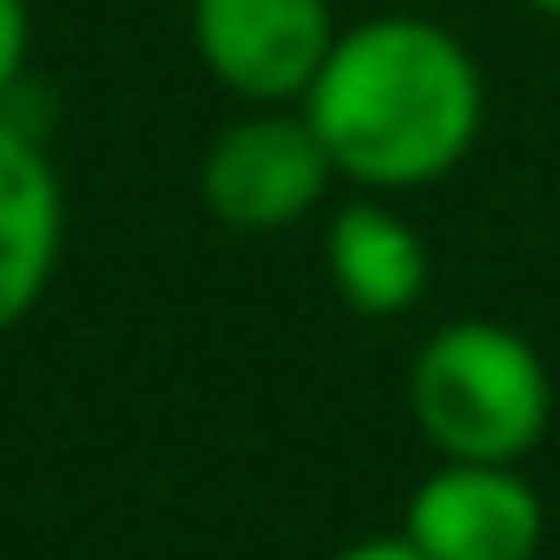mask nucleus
Instances as JSON below:
<instances>
[{"label":"nucleus","mask_w":560,"mask_h":560,"mask_svg":"<svg viewBox=\"0 0 560 560\" xmlns=\"http://www.w3.org/2000/svg\"><path fill=\"white\" fill-rule=\"evenodd\" d=\"M337 185L324 139L311 132L304 106H244L198 165V198L224 231L277 237L304 224Z\"/></svg>","instance_id":"7ed1b4c3"},{"label":"nucleus","mask_w":560,"mask_h":560,"mask_svg":"<svg viewBox=\"0 0 560 560\" xmlns=\"http://www.w3.org/2000/svg\"><path fill=\"white\" fill-rule=\"evenodd\" d=\"M527 14H540V21H560V0H521Z\"/></svg>","instance_id":"9d476101"},{"label":"nucleus","mask_w":560,"mask_h":560,"mask_svg":"<svg viewBox=\"0 0 560 560\" xmlns=\"http://www.w3.org/2000/svg\"><path fill=\"white\" fill-rule=\"evenodd\" d=\"M27 60H34V14L27 0H0V106L27 80Z\"/></svg>","instance_id":"6e6552de"},{"label":"nucleus","mask_w":560,"mask_h":560,"mask_svg":"<svg viewBox=\"0 0 560 560\" xmlns=\"http://www.w3.org/2000/svg\"><path fill=\"white\" fill-rule=\"evenodd\" d=\"M429 244L422 231L383 198V191H357L330 211L324 224V277L337 304H350L357 317H409L429 298Z\"/></svg>","instance_id":"0eeeda50"},{"label":"nucleus","mask_w":560,"mask_h":560,"mask_svg":"<svg viewBox=\"0 0 560 560\" xmlns=\"http://www.w3.org/2000/svg\"><path fill=\"white\" fill-rule=\"evenodd\" d=\"M330 560H422L402 534H370V540H350V547H337Z\"/></svg>","instance_id":"1a4fd4ad"},{"label":"nucleus","mask_w":560,"mask_h":560,"mask_svg":"<svg viewBox=\"0 0 560 560\" xmlns=\"http://www.w3.org/2000/svg\"><path fill=\"white\" fill-rule=\"evenodd\" d=\"M402 540L422 560H534L547 501L521 462H435L402 508Z\"/></svg>","instance_id":"39448f33"},{"label":"nucleus","mask_w":560,"mask_h":560,"mask_svg":"<svg viewBox=\"0 0 560 560\" xmlns=\"http://www.w3.org/2000/svg\"><path fill=\"white\" fill-rule=\"evenodd\" d=\"M337 178L357 191H429L481 139L488 80L462 34L429 14H376L337 34L311 93L298 100Z\"/></svg>","instance_id":"f257e3e1"},{"label":"nucleus","mask_w":560,"mask_h":560,"mask_svg":"<svg viewBox=\"0 0 560 560\" xmlns=\"http://www.w3.org/2000/svg\"><path fill=\"white\" fill-rule=\"evenodd\" d=\"M337 34L330 0H191V47L237 106H298Z\"/></svg>","instance_id":"20e7f679"},{"label":"nucleus","mask_w":560,"mask_h":560,"mask_svg":"<svg viewBox=\"0 0 560 560\" xmlns=\"http://www.w3.org/2000/svg\"><path fill=\"white\" fill-rule=\"evenodd\" d=\"M402 396L435 462H527L553 429L547 357L501 317L429 330Z\"/></svg>","instance_id":"f03ea898"},{"label":"nucleus","mask_w":560,"mask_h":560,"mask_svg":"<svg viewBox=\"0 0 560 560\" xmlns=\"http://www.w3.org/2000/svg\"><path fill=\"white\" fill-rule=\"evenodd\" d=\"M67 250V185L47 145L0 113V337L21 330L60 277Z\"/></svg>","instance_id":"423d86ee"}]
</instances>
